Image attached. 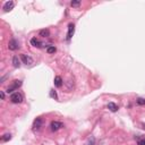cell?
Segmentation results:
<instances>
[{
  "label": "cell",
  "mask_w": 145,
  "mask_h": 145,
  "mask_svg": "<svg viewBox=\"0 0 145 145\" xmlns=\"http://www.w3.org/2000/svg\"><path fill=\"white\" fill-rule=\"evenodd\" d=\"M136 102H137V104H140V106H144L145 104V100L144 99H137V100H136Z\"/></svg>",
  "instance_id": "17"
},
{
  "label": "cell",
  "mask_w": 145,
  "mask_h": 145,
  "mask_svg": "<svg viewBox=\"0 0 145 145\" xmlns=\"http://www.w3.org/2000/svg\"><path fill=\"white\" fill-rule=\"evenodd\" d=\"M21 59H22V61L24 62L25 65H28V66H30V65H32L33 62H34L32 57H30V56H27V55H24V53L21 55Z\"/></svg>",
  "instance_id": "3"
},
{
  "label": "cell",
  "mask_w": 145,
  "mask_h": 145,
  "mask_svg": "<svg viewBox=\"0 0 145 145\" xmlns=\"http://www.w3.org/2000/svg\"><path fill=\"white\" fill-rule=\"evenodd\" d=\"M19 86H22V81H14L13 85H10L7 89V93H11L13 91H15L16 89H18Z\"/></svg>",
  "instance_id": "2"
},
{
  "label": "cell",
  "mask_w": 145,
  "mask_h": 145,
  "mask_svg": "<svg viewBox=\"0 0 145 145\" xmlns=\"http://www.w3.org/2000/svg\"><path fill=\"white\" fill-rule=\"evenodd\" d=\"M61 85H62V78L60 77V76H57V77L55 78V86L60 87Z\"/></svg>",
  "instance_id": "11"
},
{
  "label": "cell",
  "mask_w": 145,
  "mask_h": 145,
  "mask_svg": "<svg viewBox=\"0 0 145 145\" xmlns=\"http://www.w3.org/2000/svg\"><path fill=\"white\" fill-rule=\"evenodd\" d=\"M39 35L42 36V38H48L50 35V32H49V30H41L39 32Z\"/></svg>",
  "instance_id": "12"
},
{
  "label": "cell",
  "mask_w": 145,
  "mask_h": 145,
  "mask_svg": "<svg viewBox=\"0 0 145 145\" xmlns=\"http://www.w3.org/2000/svg\"><path fill=\"white\" fill-rule=\"evenodd\" d=\"M50 96H51V98L58 99V96H57V93H56V91H53V90H51V91H50Z\"/></svg>",
  "instance_id": "18"
},
{
  "label": "cell",
  "mask_w": 145,
  "mask_h": 145,
  "mask_svg": "<svg viewBox=\"0 0 145 145\" xmlns=\"http://www.w3.org/2000/svg\"><path fill=\"white\" fill-rule=\"evenodd\" d=\"M138 145H145V138H144V140H140V141H138Z\"/></svg>",
  "instance_id": "20"
},
{
  "label": "cell",
  "mask_w": 145,
  "mask_h": 145,
  "mask_svg": "<svg viewBox=\"0 0 145 145\" xmlns=\"http://www.w3.org/2000/svg\"><path fill=\"white\" fill-rule=\"evenodd\" d=\"M41 127H42V119L36 118L35 120H34V124H33V130L34 132H38Z\"/></svg>",
  "instance_id": "7"
},
{
  "label": "cell",
  "mask_w": 145,
  "mask_h": 145,
  "mask_svg": "<svg viewBox=\"0 0 145 145\" xmlns=\"http://www.w3.org/2000/svg\"><path fill=\"white\" fill-rule=\"evenodd\" d=\"M1 99H2V100L5 99V92H2V91H1Z\"/></svg>",
  "instance_id": "21"
},
{
  "label": "cell",
  "mask_w": 145,
  "mask_h": 145,
  "mask_svg": "<svg viewBox=\"0 0 145 145\" xmlns=\"http://www.w3.org/2000/svg\"><path fill=\"white\" fill-rule=\"evenodd\" d=\"M8 48H9V50H11V51H15L19 48V44L15 39H11L9 41V44H8Z\"/></svg>",
  "instance_id": "5"
},
{
  "label": "cell",
  "mask_w": 145,
  "mask_h": 145,
  "mask_svg": "<svg viewBox=\"0 0 145 145\" xmlns=\"http://www.w3.org/2000/svg\"><path fill=\"white\" fill-rule=\"evenodd\" d=\"M143 128H144V129H145V125H143Z\"/></svg>",
  "instance_id": "22"
},
{
  "label": "cell",
  "mask_w": 145,
  "mask_h": 145,
  "mask_svg": "<svg viewBox=\"0 0 145 145\" xmlns=\"http://www.w3.org/2000/svg\"><path fill=\"white\" fill-rule=\"evenodd\" d=\"M56 51H57V49H56L55 45H50V47L47 48V52L48 53H55Z\"/></svg>",
  "instance_id": "14"
},
{
  "label": "cell",
  "mask_w": 145,
  "mask_h": 145,
  "mask_svg": "<svg viewBox=\"0 0 145 145\" xmlns=\"http://www.w3.org/2000/svg\"><path fill=\"white\" fill-rule=\"evenodd\" d=\"M70 5H72L73 7H77V6L81 5V1H72L70 2Z\"/></svg>",
  "instance_id": "19"
},
{
  "label": "cell",
  "mask_w": 145,
  "mask_h": 145,
  "mask_svg": "<svg viewBox=\"0 0 145 145\" xmlns=\"http://www.w3.org/2000/svg\"><path fill=\"white\" fill-rule=\"evenodd\" d=\"M61 127H64V125H62V123H59V121H52V123L50 124V128L52 132H57V130L60 129Z\"/></svg>",
  "instance_id": "4"
},
{
  "label": "cell",
  "mask_w": 145,
  "mask_h": 145,
  "mask_svg": "<svg viewBox=\"0 0 145 145\" xmlns=\"http://www.w3.org/2000/svg\"><path fill=\"white\" fill-rule=\"evenodd\" d=\"M13 65H14V67H16V68H18L19 66H21V61H19V59L17 56H15L13 58Z\"/></svg>",
  "instance_id": "13"
},
{
  "label": "cell",
  "mask_w": 145,
  "mask_h": 145,
  "mask_svg": "<svg viewBox=\"0 0 145 145\" xmlns=\"http://www.w3.org/2000/svg\"><path fill=\"white\" fill-rule=\"evenodd\" d=\"M86 145H95V140H94V138H93V137L89 138V141H87Z\"/></svg>",
  "instance_id": "16"
},
{
  "label": "cell",
  "mask_w": 145,
  "mask_h": 145,
  "mask_svg": "<svg viewBox=\"0 0 145 145\" xmlns=\"http://www.w3.org/2000/svg\"><path fill=\"white\" fill-rule=\"evenodd\" d=\"M23 100H24V99H23V95L18 92H15L10 95V101L13 102V103H22Z\"/></svg>",
  "instance_id": "1"
},
{
  "label": "cell",
  "mask_w": 145,
  "mask_h": 145,
  "mask_svg": "<svg viewBox=\"0 0 145 145\" xmlns=\"http://www.w3.org/2000/svg\"><path fill=\"white\" fill-rule=\"evenodd\" d=\"M14 7H15V2L14 1H7V2H5V5H4V10L5 11H10L11 9H14Z\"/></svg>",
  "instance_id": "8"
},
{
  "label": "cell",
  "mask_w": 145,
  "mask_h": 145,
  "mask_svg": "<svg viewBox=\"0 0 145 145\" xmlns=\"http://www.w3.org/2000/svg\"><path fill=\"white\" fill-rule=\"evenodd\" d=\"M10 138H11V135H10V134H5L4 136H2L1 140L4 141V142H7V141H9Z\"/></svg>",
  "instance_id": "15"
},
{
  "label": "cell",
  "mask_w": 145,
  "mask_h": 145,
  "mask_svg": "<svg viewBox=\"0 0 145 145\" xmlns=\"http://www.w3.org/2000/svg\"><path fill=\"white\" fill-rule=\"evenodd\" d=\"M74 33H75V25L70 23V24L68 25V33H67V40H68V41L73 38Z\"/></svg>",
  "instance_id": "6"
},
{
  "label": "cell",
  "mask_w": 145,
  "mask_h": 145,
  "mask_svg": "<svg viewBox=\"0 0 145 145\" xmlns=\"http://www.w3.org/2000/svg\"><path fill=\"white\" fill-rule=\"evenodd\" d=\"M108 109H109L110 111H112V112H116L118 110V106L116 103H113V102H110V103L108 104Z\"/></svg>",
  "instance_id": "10"
},
{
  "label": "cell",
  "mask_w": 145,
  "mask_h": 145,
  "mask_svg": "<svg viewBox=\"0 0 145 145\" xmlns=\"http://www.w3.org/2000/svg\"><path fill=\"white\" fill-rule=\"evenodd\" d=\"M31 44H32L33 47H36V48H41L42 47V43L36 38H33L32 40H31Z\"/></svg>",
  "instance_id": "9"
}]
</instances>
